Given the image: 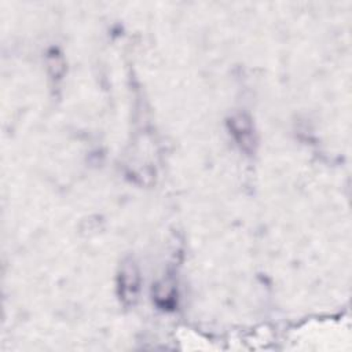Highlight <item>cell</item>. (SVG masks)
<instances>
[{"instance_id":"obj_2","label":"cell","mask_w":352,"mask_h":352,"mask_svg":"<svg viewBox=\"0 0 352 352\" xmlns=\"http://www.w3.org/2000/svg\"><path fill=\"white\" fill-rule=\"evenodd\" d=\"M227 124L241 150L250 154L256 146V135L252 118L246 113H235L228 118Z\"/></svg>"},{"instance_id":"obj_1","label":"cell","mask_w":352,"mask_h":352,"mask_svg":"<svg viewBox=\"0 0 352 352\" xmlns=\"http://www.w3.org/2000/svg\"><path fill=\"white\" fill-rule=\"evenodd\" d=\"M118 296L125 305H133L140 290V274L133 260L128 258L121 264L118 278Z\"/></svg>"}]
</instances>
